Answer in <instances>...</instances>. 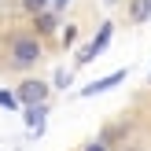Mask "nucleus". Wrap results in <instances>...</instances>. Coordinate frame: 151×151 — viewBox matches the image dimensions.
I'll return each mask as SVG.
<instances>
[{"instance_id":"9","label":"nucleus","mask_w":151,"mask_h":151,"mask_svg":"<svg viewBox=\"0 0 151 151\" xmlns=\"http://www.w3.org/2000/svg\"><path fill=\"white\" fill-rule=\"evenodd\" d=\"M22 4H26V11H33V15H41L44 7L52 4V0H22Z\"/></svg>"},{"instance_id":"3","label":"nucleus","mask_w":151,"mask_h":151,"mask_svg":"<svg viewBox=\"0 0 151 151\" xmlns=\"http://www.w3.org/2000/svg\"><path fill=\"white\" fill-rule=\"evenodd\" d=\"M19 103H26V107H37V103H44L48 100V81H37V78H29V81H22L19 85Z\"/></svg>"},{"instance_id":"8","label":"nucleus","mask_w":151,"mask_h":151,"mask_svg":"<svg viewBox=\"0 0 151 151\" xmlns=\"http://www.w3.org/2000/svg\"><path fill=\"white\" fill-rule=\"evenodd\" d=\"M0 107H7V111H19V96H15V92H7V88H0Z\"/></svg>"},{"instance_id":"7","label":"nucleus","mask_w":151,"mask_h":151,"mask_svg":"<svg viewBox=\"0 0 151 151\" xmlns=\"http://www.w3.org/2000/svg\"><path fill=\"white\" fill-rule=\"evenodd\" d=\"M151 19V0H129V22H147Z\"/></svg>"},{"instance_id":"5","label":"nucleus","mask_w":151,"mask_h":151,"mask_svg":"<svg viewBox=\"0 0 151 151\" xmlns=\"http://www.w3.org/2000/svg\"><path fill=\"white\" fill-rule=\"evenodd\" d=\"M55 26H59L55 11H41V15H33V29H37V37H48V33H55Z\"/></svg>"},{"instance_id":"1","label":"nucleus","mask_w":151,"mask_h":151,"mask_svg":"<svg viewBox=\"0 0 151 151\" xmlns=\"http://www.w3.org/2000/svg\"><path fill=\"white\" fill-rule=\"evenodd\" d=\"M41 59V41L37 37H11V63L15 66H33Z\"/></svg>"},{"instance_id":"4","label":"nucleus","mask_w":151,"mask_h":151,"mask_svg":"<svg viewBox=\"0 0 151 151\" xmlns=\"http://www.w3.org/2000/svg\"><path fill=\"white\" fill-rule=\"evenodd\" d=\"M122 81H125V70H114V74H107V78H100V81H92V85H85V88H81V96H100V92H107V88L122 85Z\"/></svg>"},{"instance_id":"6","label":"nucleus","mask_w":151,"mask_h":151,"mask_svg":"<svg viewBox=\"0 0 151 151\" xmlns=\"http://www.w3.org/2000/svg\"><path fill=\"white\" fill-rule=\"evenodd\" d=\"M44 118H48V107L44 103H37V107H26V122L33 133H44Z\"/></svg>"},{"instance_id":"10","label":"nucleus","mask_w":151,"mask_h":151,"mask_svg":"<svg viewBox=\"0 0 151 151\" xmlns=\"http://www.w3.org/2000/svg\"><path fill=\"white\" fill-rule=\"evenodd\" d=\"M66 85H70V74L59 70V74H55V88H66Z\"/></svg>"},{"instance_id":"11","label":"nucleus","mask_w":151,"mask_h":151,"mask_svg":"<svg viewBox=\"0 0 151 151\" xmlns=\"http://www.w3.org/2000/svg\"><path fill=\"white\" fill-rule=\"evenodd\" d=\"M85 151H107V144H100V140H96V144H88Z\"/></svg>"},{"instance_id":"12","label":"nucleus","mask_w":151,"mask_h":151,"mask_svg":"<svg viewBox=\"0 0 151 151\" xmlns=\"http://www.w3.org/2000/svg\"><path fill=\"white\" fill-rule=\"evenodd\" d=\"M52 4H55V7H63V4H70V0H52Z\"/></svg>"},{"instance_id":"2","label":"nucleus","mask_w":151,"mask_h":151,"mask_svg":"<svg viewBox=\"0 0 151 151\" xmlns=\"http://www.w3.org/2000/svg\"><path fill=\"white\" fill-rule=\"evenodd\" d=\"M111 37H114V22H103V26H100V33H96L92 41H88L85 48L78 52V66H85V63H92L96 55H103V48H107V44H111Z\"/></svg>"}]
</instances>
